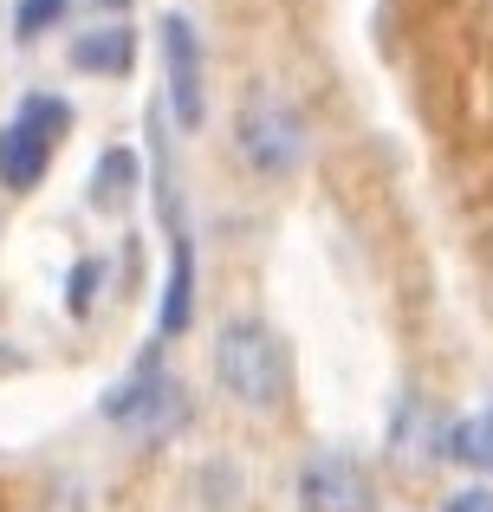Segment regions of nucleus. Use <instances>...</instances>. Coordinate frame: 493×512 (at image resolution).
<instances>
[{
    "mask_svg": "<svg viewBox=\"0 0 493 512\" xmlns=\"http://www.w3.org/2000/svg\"><path fill=\"white\" fill-rule=\"evenodd\" d=\"M442 512H493V493L487 487H468V493H455Z\"/></svg>",
    "mask_w": 493,
    "mask_h": 512,
    "instance_id": "4468645a",
    "label": "nucleus"
},
{
    "mask_svg": "<svg viewBox=\"0 0 493 512\" xmlns=\"http://www.w3.org/2000/svg\"><path fill=\"white\" fill-rule=\"evenodd\" d=\"M299 506L305 512H370L377 487H370V467L344 448H318L299 467Z\"/></svg>",
    "mask_w": 493,
    "mask_h": 512,
    "instance_id": "0eeeda50",
    "label": "nucleus"
},
{
    "mask_svg": "<svg viewBox=\"0 0 493 512\" xmlns=\"http://www.w3.org/2000/svg\"><path fill=\"white\" fill-rule=\"evenodd\" d=\"M215 383L228 389L241 409L273 415L292 396V350L266 318H228L215 331Z\"/></svg>",
    "mask_w": 493,
    "mask_h": 512,
    "instance_id": "f257e3e1",
    "label": "nucleus"
},
{
    "mask_svg": "<svg viewBox=\"0 0 493 512\" xmlns=\"http://www.w3.org/2000/svg\"><path fill=\"white\" fill-rule=\"evenodd\" d=\"M65 130H72V104H65L59 91H33V98L13 111V124L0 130V182H7L13 195L39 188L46 169H52V150L65 143Z\"/></svg>",
    "mask_w": 493,
    "mask_h": 512,
    "instance_id": "20e7f679",
    "label": "nucleus"
},
{
    "mask_svg": "<svg viewBox=\"0 0 493 512\" xmlns=\"http://www.w3.org/2000/svg\"><path fill=\"white\" fill-rule=\"evenodd\" d=\"M390 454H409V461L442 454V428H429V402H422V396L396 402V415H390Z\"/></svg>",
    "mask_w": 493,
    "mask_h": 512,
    "instance_id": "9b49d317",
    "label": "nucleus"
},
{
    "mask_svg": "<svg viewBox=\"0 0 493 512\" xmlns=\"http://www.w3.org/2000/svg\"><path fill=\"white\" fill-rule=\"evenodd\" d=\"M156 214L169 227V286H163V312H156V344L182 338L195 318V240L189 221H182V195L169 182V156H156Z\"/></svg>",
    "mask_w": 493,
    "mask_h": 512,
    "instance_id": "39448f33",
    "label": "nucleus"
},
{
    "mask_svg": "<svg viewBox=\"0 0 493 512\" xmlns=\"http://www.w3.org/2000/svg\"><path fill=\"white\" fill-rule=\"evenodd\" d=\"M98 286H104V260H78L72 273H65V312H72V318H91Z\"/></svg>",
    "mask_w": 493,
    "mask_h": 512,
    "instance_id": "f8f14e48",
    "label": "nucleus"
},
{
    "mask_svg": "<svg viewBox=\"0 0 493 512\" xmlns=\"http://www.w3.org/2000/svg\"><path fill=\"white\" fill-rule=\"evenodd\" d=\"M163 39V91H169V117L182 130H202L208 117V65H202V33H195L189 13H163L156 20Z\"/></svg>",
    "mask_w": 493,
    "mask_h": 512,
    "instance_id": "423d86ee",
    "label": "nucleus"
},
{
    "mask_svg": "<svg viewBox=\"0 0 493 512\" xmlns=\"http://www.w3.org/2000/svg\"><path fill=\"white\" fill-rule=\"evenodd\" d=\"M137 182H143V156L130 150V143H117V150H104L98 156V169H91V208L98 214H117L130 195H137Z\"/></svg>",
    "mask_w": 493,
    "mask_h": 512,
    "instance_id": "1a4fd4ad",
    "label": "nucleus"
},
{
    "mask_svg": "<svg viewBox=\"0 0 493 512\" xmlns=\"http://www.w3.org/2000/svg\"><path fill=\"white\" fill-rule=\"evenodd\" d=\"M442 454H448V461H461V467H481V474H493V402L442 428Z\"/></svg>",
    "mask_w": 493,
    "mask_h": 512,
    "instance_id": "9d476101",
    "label": "nucleus"
},
{
    "mask_svg": "<svg viewBox=\"0 0 493 512\" xmlns=\"http://www.w3.org/2000/svg\"><path fill=\"white\" fill-rule=\"evenodd\" d=\"M65 13H72V0H20V7H13V33L39 39V33H52V26H65Z\"/></svg>",
    "mask_w": 493,
    "mask_h": 512,
    "instance_id": "ddd939ff",
    "label": "nucleus"
},
{
    "mask_svg": "<svg viewBox=\"0 0 493 512\" xmlns=\"http://www.w3.org/2000/svg\"><path fill=\"white\" fill-rule=\"evenodd\" d=\"M104 422L130 428L143 448H163L169 435H182V428H189V389L169 376L163 344H150V350L137 357V370L124 376V383L104 389Z\"/></svg>",
    "mask_w": 493,
    "mask_h": 512,
    "instance_id": "7ed1b4c3",
    "label": "nucleus"
},
{
    "mask_svg": "<svg viewBox=\"0 0 493 512\" xmlns=\"http://www.w3.org/2000/svg\"><path fill=\"white\" fill-rule=\"evenodd\" d=\"M234 150H241V163L253 175L286 182V175H299L305 156H312V124H305V111L292 98H279L273 85H253L241 98V111H234Z\"/></svg>",
    "mask_w": 493,
    "mask_h": 512,
    "instance_id": "f03ea898",
    "label": "nucleus"
},
{
    "mask_svg": "<svg viewBox=\"0 0 493 512\" xmlns=\"http://www.w3.org/2000/svg\"><path fill=\"white\" fill-rule=\"evenodd\" d=\"M104 7H124V0H104Z\"/></svg>",
    "mask_w": 493,
    "mask_h": 512,
    "instance_id": "2eb2a0df",
    "label": "nucleus"
},
{
    "mask_svg": "<svg viewBox=\"0 0 493 512\" xmlns=\"http://www.w3.org/2000/svg\"><path fill=\"white\" fill-rule=\"evenodd\" d=\"M65 59H72V72H85V78H124L130 65H137V26L104 20V26H91V33H78Z\"/></svg>",
    "mask_w": 493,
    "mask_h": 512,
    "instance_id": "6e6552de",
    "label": "nucleus"
}]
</instances>
